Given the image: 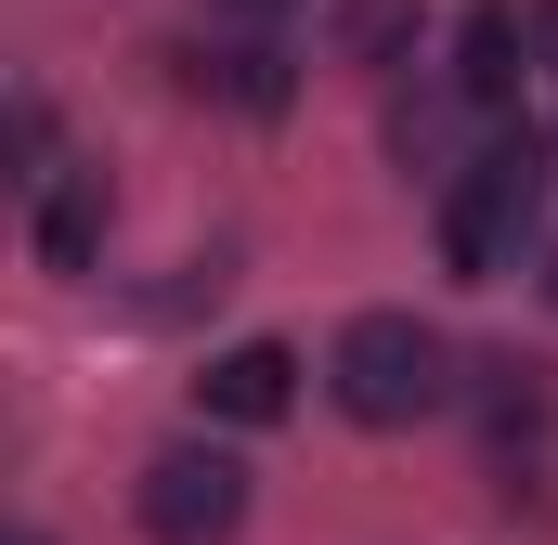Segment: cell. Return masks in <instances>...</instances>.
Listing matches in <instances>:
<instances>
[{"instance_id":"cell-7","label":"cell","mask_w":558,"mask_h":545,"mask_svg":"<svg viewBox=\"0 0 558 545\" xmlns=\"http://www.w3.org/2000/svg\"><path fill=\"white\" fill-rule=\"evenodd\" d=\"M403 26H416V0H338V52H351V65H390Z\"/></svg>"},{"instance_id":"cell-3","label":"cell","mask_w":558,"mask_h":545,"mask_svg":"<svg viewBox=\"0 0 558 545\" xmlns=\"http://www.w3.org/2000/svg\"><path fill=\"white\" fill-rule=\"evenodd\" d=\"M247 520V468L221 455V441H169L156 468H143V533L156 545H221Z\"/></svg>"},{"instance_id":"cell-8","label":"cell","mask_w":558,"mask_h":545,"mask_svg":"<svg viewBox=\"0 0 558 545\" xmlns=\"http://www.w3.org/2000/svg\"><path fill=\"white\" fill-rule=\"evenodd\" d=\"M195 65H221V92H234L247 118H274V105H286V52H260V39H247V52H195Z\"/></svg>"},{"instance_id":"cell-1","label":"cell","mask_w":558,"mask_h":545,"mask_svg":"<svg viewBox=\"0 0 558 545\" xmlns=\"http://www.w3.org/2000/svg\"><path fill=\"white\" fill-rule=\"evenodd\" d=\"M325 390L364 415V428H416V415L454 403V351H441V325H416V312H351L338 351H325Z\"/></svg>"},{"instance_id":"cell-11","label":"cell","mask_w":558,"mask_h":545,"mask_svg":"<svg viewBox=\"0 0 558 545\" xmlns=\"http://www.w3.org/2000/svg\"><path fill=\"white\" fill-rule=\"evenodd\" d=\"M546 299H558V261H546Z\"/></svg>"},{"instance_id":"cell-6","label":"cell","mask_w":558,"mask_h":545,"mask_svg":"<svg viewBox=\"0 0 558 545\" xmlns=\"http://www.w3.org/2000/svg\"><path fill=\"white\" fill-rule=\"evenodd\" d=\"M105 221H118V182H105V169H65V182L39 195V261H52V272H92V261H105Z\"/></svg>"},{"instance_id":"cell-10","label":"cell","mask_w":558,"mask_h":545,"mask_svg":"<svg viewBox=\"0 0 558 545\" xmlns=\"http://www.w3.org/2000/svg\"><path fill=\"white\" fill-rule=\"evenodd\" d=\"M13 545H52V533H13Z\"/></svg>"},{"instance_id":"cell-9","label":"cell","mask_w":558,"mask_h":545,"mask_svg":"<svg viewBox=\"0 0 558 545\" xmlns=\"http://www.w3.org/2000/svg\"><path fill=\"white\" fill-rule=\"evenodd\" d=\"M234 13H286V0H234Z\"/></svg>"},{"instance_id":"cell-2","label":"cell","mask_w":558,"mask_h":545,"mask_svg":"<svg viewBox=\"0 0 558 545\" xmlns=\"http://www.w3.org/2000/svg\"><path fill=\"white\" fill-rule=\"evenodd\" d=\"M533 221H546V143L507 131V143H481V156L454 169V195H441V261L468 272V286H494V272H520Z\"/></svg>"},{"instance_id":"cell-4","label":"cell","mask_w":558,"mask_h":545,"mask_svg":"<svg viewBox=\"0 0 558 545\" xmlns=\"http://www.w3.org/2000/svg\"><path fill=\"white\" fill-rule=\"evenodd\" d=\"M299 403V351L286 338H234L208 377H195V415H221V428H274Z\"/></svg>"},{"instance_id":"cell-5","label":"cell","mask_w":558,"mask_h":545,"mask_svg":"<svg viewBox=\"0 0 558 545\" xmlns=\"http://www.w3.org/2000/svg\"><path fill=\"white\" fill-rule=\"evenodd\" d=\"M520 78H533V26H520L507 0H481V13L454 26V92H468V105H520Z\"/></svg>"}]
</instances>
